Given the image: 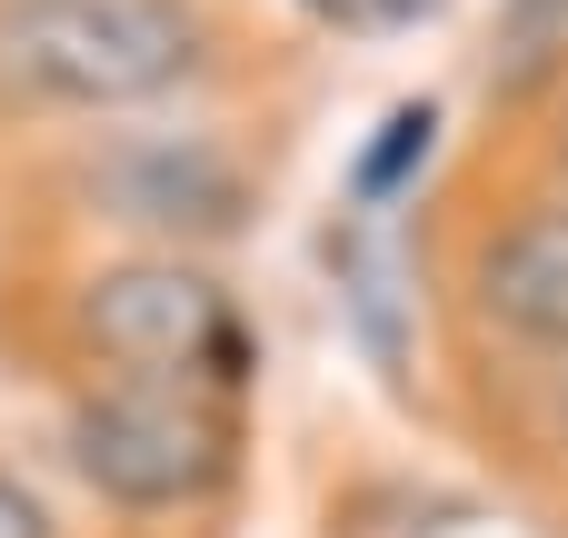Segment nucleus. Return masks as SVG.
<instances>
[{
    "instance_id": "1",
    "label": "nucleus",
    "mask_w": 568,
    "mask_h": 538,
    "mask_svg": "<svg viewBox=\"0 0 568 538\" xmlns=\"http://www.w3.org/2000/svg\"><path fill=\"white\" fill-rule=\"evenodd\" d=\"M190 60H200V30L180 0H10L0 10V70L70 110L150 100Z\"/></svg>"
},
{
    "instance_id": "8",
    "label": "nucleus",
    "mask_w": 568,
    "mask_h": 538,
    "mask_svg": "<svg viewBox=\"0 0 568 538\" xmlns=\"http://www.w3.org/2000/svg\"><path fill=\"white\" fill-rule=\"evenodd\" d=\"M0 538H50V509H40L20 479H0Z\"/></svg>"
},
{
    "instance_id": "6",
    "label": "nucleus",
    "mask_w": 568,
    "mask_h": 538,
    "mask_svg": "<svg viewBox=\"0 0 568 538\" xmlns=\"http://www.w3.org/2000/svg\"><path fill=\"white\" fill-rule=\"evenodd\" d=\"M429 150H439V110H429V100H399V110L379 120L369 160H359V200H369V210H379V200H399V190L429 170Z\"/></svg>"
},
{
    "instance_id": "4",
    "label": "nucleus",
    "mask_w": 568,
    "mask_h": 538,
    "mask_svg": "<svg viewBox=\"0 0 568 538\" xmlns=\"http://www.w3.org/2000/svg\"><path fill=\"white\" fill-rule=\"evenodd\" d=\"M100 200H110L120 220L190 230V240H220V230H240V210H250L240 170H230L220 150H200V140H150V150H120V160L100 170Z\"/></svg>"
},
{
    "instance_id": "2",
    "label": "nucleus",
    "mask_w": 568,
    "mask_h": 538,
    "mask_svg": "<svg viewBox=\"0 0 568 538\" xmlns=\"http://www.w3.org/2000/svg\"><path fill=\"white\" fill-rule=\"evenodd\" d=\"M70 459L120 509H180L210 499L230 469V419L190 379H110L70 409Z\"/></svg>"
},
{
    "instance_id": "7",
    "label": "nucleus",
    "mask_w": 568,
    "mask_h": 538,
    "mask_svg": "<svg viewBox=\"0 0 568 538\" xmlns=\"http://www.w3.org/2000/svg\"><path fill=\"white\" fill-rule=\"evenodd\" d=\"M559 10H568V0H519V30H509V50H519V60H509V80H519V70H539V60H549V50H539V40H549V30H559Z\"/></svg>"
},
{
    "instance_id": "5",
    "label": "nucleus",
    "mask_w": 568,
    "mask_h": 538,
    "mask_svg": "<svg viewBox=\"0 0 568 538\" xmlns=\"http://www.w3.org/2000/svg\"><path fill=\"white\" fill-rule=\"evenodd\" d=\"M479 300H489V319H509L519 339L568 349V210H529L519 230L489 240Z\"/></svg>"
},
{
    "instance_id": "10",
    "label": "nucleus",
    "mask_w": 568,
    "mask_h": 538,
    "mask_svg": "<svg viewBox=\"0 0 568 538\" xmlns=\"http://www.w3.org/2000/svg\"><path fill=\"white\" fill-rule=\"evenodd\" d=\"M310 10H329V20H349V10H369V0H310Z\"/></svg>"
},
{
    "instance_id": "9",
    "label": "nucleus",
    "mask_w": 568,
    "mask_h": 538,
    "mask_svg": "<svg viewBox=\"0 0 568 538\" xmlns=\"http://www.w3.org/2000/svg\"><path fill=\"white\" fill-rule=\"evenodd\" d=\"M369 10H389V20H429V10H449V0H369Z\"/></svg>"
},
{
    "instance_id": "3",
    "label": "nucleus",
    "mask_w": 568,
    "mask_h": 538,
    "mask_svg": "<svg viewBox=\"0 0 568 538\" xmlns=\"http://www.w3.org/2000/svg\"><path fill=\"white\" fill-rule=\"evenodd\" d=\"M80 329L130 379H190V369L240 379V359H250L220 280H200L190 260H120V270H100L90 300H80Z\"/></svg>"
},
{
    "instance_id": "11",
    "label": "nucleus",
    "mask_w": 568,
    "mask_h": 538,
    "mask_svg": "<svg viewBox=\"0 0 568 538\" xmlns=\"http://www.w3.org/2000/svg\"><path fill=\"white\" fill-rule=\"evenodd\" d=\"M559 160H568V150H559Z\"/></svg>"
}]
</instances>
